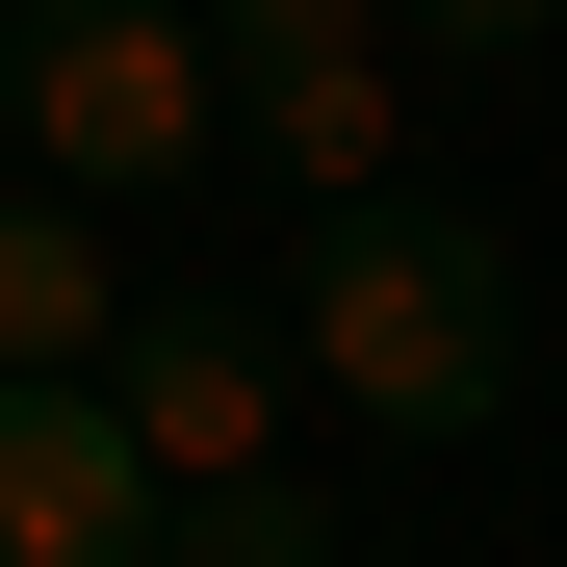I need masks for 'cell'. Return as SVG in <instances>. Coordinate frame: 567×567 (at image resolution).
Returning <instances> with one entry per match:
<instances>
[{
  "label": "cell",
  "instance_id": "6da1fadb",
  "mask_svg": "<svg viewBox=\"0 0 567 567\" xmlns=\"http://www.w3.org/2000/svg\"><path fill=\"white\" fill-rule=\"evenodd\" d=\"M284 361H310L361 439H491V413H516V258L464 233L439 181L310 207V258H284Z\"/></svg>",
  "mask_w": 567,
  "mask_h": 567
},
{
  "label": "cell",
  "instance_id": "7a4b0ae2",
  "mask_svg": "<svg viewBox=\"0 0 567 567\" xmlns=\"http://www.w3.org/2000/svg\"><path fill=\"white\" fill-rule=\"evenodd\" d=\"M0 130L78 207H155V181L233 155V52H207V0H27L0 27Z\"/></svg>",
  "mask_w": 567,
  "mask_h": 567
},
{
  "label": "cell",
  "instance_id": "3957f363",
  "mask_svg": "<svg viewBox=\"0 0 567 567\" xmlns=\"http://www.w3.org/2000/svg\"><path fill=\"white\" fill-rule=\"evenodd\" d=\"M284 310H233V284H130V336H104V413H130V464L155 491H258L284 464Z\"/></svg>",
  "mask_w": 567,
  "mask_h": 567
},
{
  "label": "cell",
  "instance_id": "277c9868",
  "mask_svg": "<svg viewBox=\"0 0 567 567\" xmlns=\"http://www.w3.org/2000/svg\"><path fill=\"white\" fill-rule=\"evenodd\" d=\"M0 567H155V464L104 388H0Z\"/></svg>",
  "mask_w": 567,
  "mask_h": 567
},
{
  "label": "cell",
  "instance_id": "5b68a950",
  "mask_svg": "<svg viewBox=\"0 0 567 567\" xmlns=\"http://www.w3.org/2000/svg\"><path fill=\"white\" fill-rule=\"evenodd\" d=\"M233 130L284 155V207H388V181H413V52H258Z\"/></svg>",
  "mask_w": 567,
  "mask_h": 567
},
{
  "label": "cell",
  "instance_id": "8992f818",
  "mask_svg": "<svg viewBox=\"0 0 567 567\" xmlns=\"http://www.w3.org/2000/svg\"><path fill=\"white\" fill-rule=\"evenodd\" d=\"M104 336H130V258L78 181H0V388H104Z\"/></svg>",
  "mask_w": 567,
  "mask_h": 567
},
{
  "label": "cell",
  "instance_id": "52a82bcc",
  "mask_svg": "<svg viewBox=\"0 0 567 567\" xmlns=\"http://www.w3.org/2000/svg\"><path fill=\"white\" fill-rule=\"evenodd\" d=\"M155 567H361L310 464H258V491H155Z\"/></svg>",
  "mask_w": 567,
  "mask_h": 567
},
{
  "label": "cell",
  "instance_id": "ba28073f",
  "mask_svg": "<svg viewBox=\"0 0 567 567\" xmlns=\"http://www.w3.org/2000/svg\"><path fill=\"white\" fill-rule=\"evenodd\" d=\"M207 52L258 78V52H413V27H388V0H207Z\"/></svg>",
  "mask_w": 567,
  "mask_h": 567
},
{
  "label": "cell",
  "instance_id": "9c48e42d",
  "mask_svg": "<svg viewBox=\"0 0 567 567\" xmlns=\"http://www.w3.org/2000/svg\"><path fill=\"white\" fill-rule=\"evenodd\" d=\"M388 27H439V52H542L567 0H388Z\"/></svg>",
  "mask_w": 567,
  "mask_h": 567
}]
</instances>
